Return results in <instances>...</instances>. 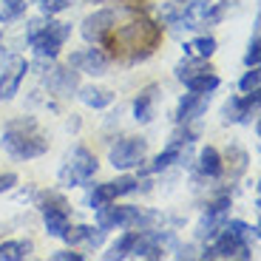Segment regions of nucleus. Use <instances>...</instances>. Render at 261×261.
<instances>
[{
    "label": "nucleus",
    "instance_id": "obj_19",
    "mask_svg": "<svg viewBox=\"0 0 261 261\" xmlns=\"http://www.w3.org/2000/svg\"><path fill=\"white\" fill-rule=\"evenodd\" d=\"M137 239H139V230H130L128 227V233H122L117 242L111 244V250L105 253V258L114 261V258H125V255H130V253H134V247H137Z\"/></svg>",
    "mask_w": 261,
    "mask_h": 261
},
{
    "label": "nucleus",
    "instance_id": "obj_4",
    "mask_svg": "<svg viewBox=\"0 0 261 261\" xmlns=\"http://www.w3.org/2000/svg\"><path fill=\"white\" fill-rule=\"evenodd\" d=\"M97 210V227L99 230H114V227H145L150 222L139 207H117V204L105 202Z\"/></svg>",
    "mask_w": 261,
    "mask_h": 261
},
{
    "label": "nucleus",
    "instance_id": "obj_1",
    "mask_svg": "<svg viewBox=\"0 0 261 261\" xmlns=\"http://www.w3.org/2000/svg\"><path fill=\"white\" fill-rule=\"evenodd\" d=\"M3 148L14 159H34L48 150V139L40 134L37 122L32 117H20V119H12L3 130Z\"/></svg>",
    "mask_w": 261,
    "mask_h": 261
},
{
    "label": "nucleus",
    "instance_id": "obj_14",
    "mask_svg": "<svg viewBox=\"0 0 261 261\" xmlns=\"http://www.w3.org/2000/svg\"><path fill=\"white\" fill-rule=\"evenodd\" d=\"M156 85H148L137 99H134V119L137 122H150L153 119V111H156Z\"/></svg>",
    "mask_w": 261,
    "mask_h": 261
},
{
    "label": "nucleus",
    "instance_id": "obj_26",
    "mask_svg": "<svg viewBox=\"0 0 261 261\" xmlns=\"http://www.w3.org/2000/svg\"><path fill=\"white\" fill-rule=\"evenodd\" d=\"M68 6H71V0H40V12L46 14V17H51V14L65 12Z\"/></svg>",
    "mask_w": 261,
    "mask_h": 261
},
{
    "label": "nucleus",
    "instance_id": "obj_15",
    "mask_svg": "<svg viewBox=\"0 0 261 261\" xmlns=\"http://www.w3.org/2000/svg\"><path fill=\"white\" fill-rule=\"evenodd\" d=\"M199 170H202L204 176L216 179L224 173V165H222V153L213 148V145H207V148H202V153H199Z\"/></svg>",
    "mask_w": 261,
    "mask_h": 261
},
{
    "label": "nucleus",
    "instance_id": "obj_24",
    "mask_svg": "<svg viewBox=\"0 0 261 261\" xmlns=\"http://www.w3.org/2000/svg\"><path fill=\"white\" fill-rule=\"evenodd\" d=\"M173 162H179V145H176V142H170L168 148H165L162 153H159V156L153 159V165H150V170L156 173V170H165V168H170Z\"/></svg>",
    "mask_w": 261,
    "mask_h": 261
},
{
    "label": "nucleus",
    "instance_id": "obj_20",
    "mask_svg": "<svg viewBox=\"0 0 261 261\" xmlns=\"http://www.w3.org/2000/svg\"><path fill=\"white\" fill-rule=\"evenodd\" d=\"M34 250L32 242H3L0 244V261H20L29 258Z\"/></svg>",
    "mask_w": 261,
    "mask_h": 261
},
{
    "label": "nucleus",
    "instance_id": "obj_11",
    "mask_svg": "<svg viewBox=\"0 0 261 261\" xmlns=\"http://www.w3.org/2000/svg\"><path fill=\"white\" fill-rule=\"evenodd\" d=\"M68 68H77V71H85V74H105L108 68V57H105L99 48H85V51H74L71 60H68Z\"/></svg>",
    "mask_w": 261,
    "mask_h": 261
},
{
    "label": "nucleus",
    "instance_id": "obj_28",
    "mask_svg": "<svg viewBox=\"0 0 261 261\" xmlns=\"http://www.w3.org/2000/svg\"><path fill=\"white\" fill-rule=\"evenodd\" d=\"M258 83H261V71H258V65H253V68L239 80V88L247 94V91H253V88H258Z\"/></svg>",
    "mask_w": 261,
    "mask_h": 261
},
{
    "label": "nucleus",
    "instance_id": "obj_22",
    "mask_svg": "<svg viewBox=\"0 0 261 261\" xmlns=\"http://www.w3.org/2000/svg\"><path fill=\"white\" fill-rule=\"evenodd\" d=\"M199 71H210V65H207V60L204 57H196V60H182V63L176 65V80H188V77H193V74H199Z\"/></svg>",
    "mask_w": 261,
    "mask_h": 261
},
{
    "label": "nucleus",
    "instance_id": "obj_7",
    "mask_svg": "<svg viewBox=\"0 0 261 261\" xmlns=\"http://www.w3.org/2000/svg\"><path fill=\"white\" fill-rule=\"evenodd\" d=\"M258 99H261L258 88L247 91L244 97L227 99L222 108V122H250L255 117V111H258Z\"/></svg>",
    "mask_w": 261,
    "mask_h": 261
},
{
    "label": "nucleus",
    "instance_id": "obj_3",
    "mask_svg": "<svg viewBox=\"0 0 261 261\" xmlns=\"http://www.w3.org/2000/svg\"><path fill=\"white\" fill-rule=\"evenodd\" d=\"M97 156H94L88 148H74V153L65 159V168L60 170V182L65 188H74V185H88L97 173Z\"/></svg>",
    "mask_w": 261,
    "mask_h": 261
},
{
    "label": "nucleus",
    "instance_id": "obj_6",
    "mask_svg": "<svg viewBox=\"0 0 261 261\" xmlns=\"http://www.w3.org/2000/svg\"><path fill=\"white\" fill-rule=\"evenodd\" d=\"M145 153H148V142H145V139L125 137L111 148L108 162H111L117 170H130V168H137L139 162H145Z\"/></svg>",
    "mask_w": 261,
    "mask_h": 261
},
{
    "label": "nucleus",
    "instance_id": "obj_18",
    "mask_svg": "<svg viewBox=\"0 0 261 261\" xmlns=\"http://www.w3.org/2000/svg\"><path fill=\"white\" fill-rule=\"evenodd\" d=\"M219 83H222V80L213 74V68H210V71H199V74L185 80L188 91H196V94H213L216 88H219Z\"/></svg>",
    "mask_w": 261,
    "mask_h": 261
},
{
    "label": "nucleus",
    "instance_id": "obj_9",
    "mask_svg": "<svg viewBox=\"0 0 261 261\" xmlns=\"http://www.w3.org/2000/svg\"><path fill=\"white\" fill-rule=\"evenodd\" d=\"M114 23H117V12L114 9H102V12H94L88 14V17L83 20V37L88 40V43H99V40H105V34L114 29Z\"/></svg>",
    "mask_w": 261,
    "mask_h": 261
},
{
    "label": "nucleus",
    "instance_id": "obj_13",
    "mask_svg": "<svg viewBox=\"0 0 261 261\" xmlns=\"http://www.w3.org/2000/svg\"><path fill=\"white\" fill-rule=\"evenodd\" d=\"M63 239H65L68 244L85 242L88 247H99V244H102V239H105V230L91 227V224H77V227H68V230H65Z\"/></svg>",
    "mask_w": 261,
    "mask_h": 261
},
{
    "label": "nucleus",
    "instance_id": "obj_10",
    "mask_svg": "<svg viewBox=\"0 0 261 261\" xmlns=\"http://www.w3.org/2000/svg\"><path fill=\"white\" fill-rule=\"evenodd\" d=\"M26 71H29V63L26 60H12V63L3 68L0 74V99H12L14 94L20 91V83L26 80Z\"/></svg>",
    "mask_w": 261,
    "mask_h": 261
},
{
    "label": "nucleus",
    "instance_id": "obj_25",
    "mask_svg": "<svg viewBox=\"0 0 261 261\" xmlns=\"http://www.w3.org/2000/svg\"><path fill=\"white\" fill-rule=\"evenodd\" d=\"M23 12H26V0H3V6H0V20L6 23V20L20 17Z\"/></svg>",
    "mask_w": 261,
    "mask_h": 261
},
{
    "label": "nucleus",
    "instance_id": "obj_27",
    "mask_svg": "<svg viewBox=\"0 0 261 261\" xmlns=\"http://www.w3.org/2000/svg\"><path fill=\"white\" fill-rule=\"evenodd\" d=\"M258 60H261V40L258 34H253L247 51H244V63H247V68H253V65H258Z\"/></svg>",
    "mask_w": 261,
    "mask_h": 261
},
{
    "label": "nucleus",
    "instance_id": "obj_8",
    "mask_svg": "<svg viewBox=\"0 0 261 261\" xmlns=\"http://www.w3.org/2000/svg\"><path fill=\"white\" fill-rule=\"evenodd\" d=\"M227 207H230V196H219L213 204L207 207V213H204L202 224H199V239H204V242H213L216 233L224 227V222H227Z\"/></svg>",
    "mask_w": 261,
    "mask_h": 261
},
{
    "label": "nucleus",
    "instance_id": "obj_16",
    "mask_svg": "<svg viewBox=\"0 0 261 261\" xmlns=\"http://www.w3.org/2000/svg\"><path fill=\"white\" fill-rule=\"evenodd\" d=\"M51 91H57L60 97H71V91L77 88V71H68V68H54L51 77H48Z\"/></svg>",
    "mask_w": 261,
    "mask_h": 261
},
{
    "label": "nucleus",
    "instance_id": "obj_23",
    "mask_svg": "<svg viewBox=\"0 0 261 261\" xmlns=\"http://www.w3.org/2000/svg\"><path fill=\"white\" fill-rule=\"evenodd\" d=\"M117 199V190H114V182H105V185H97V188L88 193V204H91V210L94 207H99V204H105V202H114Z\"/></svg>",
    "mask_w": 261,
    "mask_h": 261
},
{
    "label": "nucleus",
    "instance_id": "obj_29",
    "mask_svg": "<svg viewBox=\"0 0 261 261\" xmlns=\"http://www.w3.org/2000/svg\"><path fill=\"white\" fill-rule=\"evenodd\" d=\"M137 179L134 176H122V179H117V182H114V190H117V196H125V193H134V190H137Z\"/></svg>",
    "mask_w": 261,
    "mask_h": 261
},
{
    "label": "nucleus",
    "instance_id": "obj_12",
    "mask_svg": "<svg viewBox=\"0 0 261 261\" xmlns=\"http://www.w3.org/2000/svg\"><path fill=\"white\" fill-rule=\"evenodd\" d=\"M210 105V94H185L182 99H179V108H176V122H193V119H199L204 111H207Z\"/></svg>",
    "mask_w": 261,
    "mask_h": 261
},
{
    "label": "nucleus",
    "instance_id": "obj_32",
    "mask_svg": "<svg viewBox=\"0 0 261 261\" xmlns=\"http://www.w3.org/2000/svg\"><path fill=\"white\" fill-rule=\"evenodd\" d=\"M0 51H3V37H0Z\"/></svg>",
    "mask_w": 261,
    "mask_h": 261
},
{
    "label": "nucleus",
    "instance_id": "obj_5",
    "mask_svg": "<svg viewBox=\"0 0 261 261\" xmlns=\"http://www.w3.org/2000/svg\"><path fill=\"white\" fill-rule=\"evenodd\" d=\"M43 210V224H46V233L54 236V239H63L65 230L71 227V219H68V204H65L63 196L57 193H48L40 204Z\"/></svg>",
    "mask_w": 261,
    "mask_h": 261
},
{
    "label": "nucleus",
    "instance_id": "obj_30",
    "mask_svg": "<svg viewBox=\"0 0 261 261\" xmlns=\"http://www.w3.org/2000/svg\"><path fill=\"white\" fill-rule=\"evenodd\" d=\"M54 261H83L85 255L83 253H71V250H60V253H54L51 255Z\"/></svg>",
    "mask_w": 261,
    "mask_h": 261
},
{
    "label": "nucleus",
    "instance_id": "obj_2",
    "mask_svg": "<svg viewBox=\"0 0 261 261\" xmlns=\"http://www.w3.org/2000/svg\"><path fill=\"white\" fill-rule=\"evenodd\" d=\"M71 34V26L68 23H57V20H32L29 23V32H26V40L29 46L37 51V57H48L54 60L63 48V43L68 40Z\"/></svg>",
    "mask_w": 261,
    "mask_h": 261
},
{
    "label": "nucleus",
    "instance_id": "obj_31",
    "mask_svg": "<svg viewBox=\"0 0 261 261\" xmlns=\"http://www.w3.org/2000/svg\"><path fill=\"white\" fill-rule=\"evenodd\" d=\"M14 185H17V176H14V173H0V193L12 190Z\"/></svg>",
    "mask_w": 261,
    "mask_h": 261
},
{
    "label": "nucleus",
    "instance_id": "obj_21",
    "mask_svg": "<svg viewBox=\"0 0 261 261\" xmlns=\"http://www.w3.org/2000/svg\"><path fill=\"white\" fill-rule=\"evenodd\" d=\"M216 37H196L193 43H188L185 46V54H193V57H204V60H210L213 57V51H216Z\"/></svg>",
    "mask_w": 261,
    "mask_h": 261
},
{
    "label": "nucleus",
    "instance_id": "obj_17",
    "mask_svg": "<svg viewBox=\"0 0 261 261\" xmlns=\"http://www.w3.org/2000/svg\"><path fill=\"white\" fill-rule=\"evenodd\" d=\"M80 99H83L88 108H108V105L114 102V94L108 91V88H97V85H83L80 88Z\"/></svg>",
    "mask_w": 261,
    "mask_h": 261
}]
</instances>
